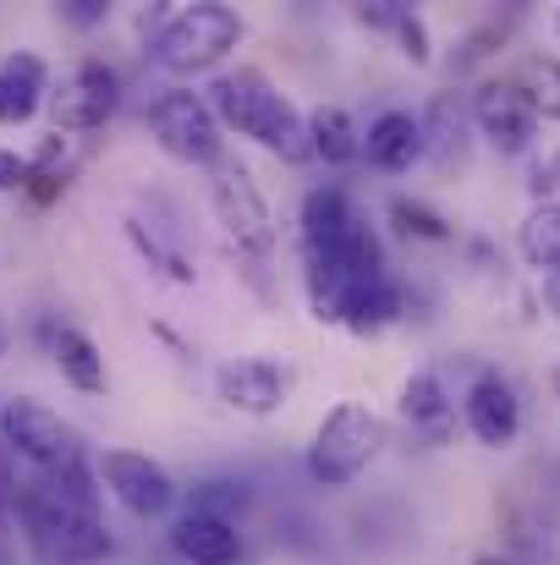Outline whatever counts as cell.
<instances>
[{
  "instance_id": "2e32d148",
  "label": "cell",
  "mask_w": 560,
  "mask_h": 565,
  "mask_svg": "<svg viewBox=\"0 0 560 565\" xmlns=\"http://www.w3.org/2000/svg\"><path fill=\"white\" fill-rule=\"evenodd\" d=\"M401 423L423 439V445H445L451 428H456V401H451V384L440 369H412L401 384Z\"/></svg>"
},
{
  "instance_id": "7a4b0ae2",
  "label": "cell",
  "mask_w": 560,
  "mask_h": 565,
  "mask_svg": "<svg viewBox=\"0 0 560 565\" xmlns=\"http://www.w3.org/2000/svg\"><path fill=\"white\" fill-rule=\"evenodd\" d=\"M297 225H303V258L314 253L341 280H384V242L373 231L369 209L341 182H319L303 192Z\"/></svg>"
},
{
  "instance_id": "52a82bcc",
  "label": "cell",
  "mask_w": 560,
  "mask_h": 565,
  "mask_svg": "<svg viewBox=\"0 0 560 565\" xmlns=\"http://www.w3.org/2000/svg\"><path fill=\"white\" fill-rule=\"evenodd\" d=\"M149 132L160 143V154H171L177 166H198V171H214L231 149H225V132L209 110V99L198 88H160L149 99Z\"/></svg>"
},
{
  "instance_id": "ffe728a7",
  "label": "cell",
  "mask_w": 560,
  "mask_h": 565,
  "mask_svg": "<svg viewBox=\"0 0 560 565\" xmlns=\"http://www.w3.org/2000/svg\"><path fill=\"white\" fill-rule=\"evenodd\" d=\"M517 247L533 269H560V198L556 203H533L528 220L517 225Z\"/></svg>"
},
{
  "instance_id": "e0dca14e",
  "label": "cell",
  "mask_w": 560,
  "mask_h": 565,
  "mask_svg": "<svg viewBox=\"0 0 560 565\" xmlns=\"http://www.w3.org/2000/svg\"><path fill=\"white\" fill-rule=\"evenodd\" d=\"M50 94V66L33 50H11L0 61V127H28Z\"/></svg>"
},
{
  "instance_id": "5bb4252c",
  "label": "cell",
  "mask_w": 560,
  "mask_h": 565,
  "mask_svg": "<svg viewBox=\"0 0 560 565\" xmlns=\"http://www.w3.org/2000/svg\"><path fill=\"white\" fill-rule=\"evenodd\" d=\"M423 160H429V127H423L418 110L390 105L363 127V166L379 177H406Z\"/></svg>"
},
{
  "instance_id": "cb8c5ba5",
  "label": "cell",
  "mask_w": 560,
  "mask_h": 565,
  "mask_svg": "<svg viewBox=\"0 0 560 565\" xmlns=\"http://www.w3.org/2000/svg\"><path fill=\"white\" fill-rule=\"evenodd\" d=\"M539 110V121H560V61L556 55H533L528 61V77H517Z\"/></svg>"
},
{
  "instance_id": "f1b7e54d",
  "label": "cell",
  "mask_w": 560,
  "mask_h": 565,
  "mask_svg": "<svg viewBox=\"0 0 560 565\" xmlns=\"http://www.w3.org/2000/svg\"><path fill=\"white\" fill-rule=\"evenodd\" d=\"M61 17H66L72 28H94V22H105V17H110V6H105V0H66V6H61Z\"/></svg>"
},
{
  "instance_id": "9a60e30c",
  "label": "cell",
  "mask_w": 560,
  "mask_h": 565,
  "mask_svg": "<svg viewBox=\"0 0 560 565\" xmlns=\"http://www.w3.org/2000/svg\"><path fill=\"white\" fill-rule=\"evenodd\" d=\"M166 544H171V555L182 565H242L247 561L242 522H220V516H198V511H177L171 516Z\"/></svg>"
},
{
  "instance_id": "7402d4cb",
  "label": "cell",
  "mask_w": 560,
  "mask_h": 565,
  "mask_svg": "<svg viewBox=\"0 0 560 565\" xmlns=\"http://www.w3.org/2000/svg\"><path fill=\"white\" fill-rule=\"evenodd\" d=\"M127 236H133V247L149 258V269H160V275L177 280V286H192V264H187V253L160 231V225H155V220H149V225H144V220H127Z\"/></svg>"
},
{
  "instance_id": "9c48e42d",
  "label": "cell",
  "mask_w": 560,
  "mask_h": 565,
  "mask_svg": "<svg viewBox=\"0 0 560 565\" xmlns=\"http://www.w3.org/2000/svg\"><path fill=\"white\" fill-rule=\"evenodd\" d=\"M0 439H6V450H17V456L33 461L39 472H55L61 461L83 456L72 423H66L55 406L33 401V395H11V401H0Z\"/></svg>"
},
{
  "instance_id": "8fae6325",
  "label": "cell",
  "mask_w": 560,
  "mask_h": 565,
  "mask_svg": "<svg viewBox=\"0 0 560 565\" xmlns=\"http://www.w3.org/2000/svg\"><path fill=\"white\" fill-rule=\"evenodd\" d=\"M116 105H121V72H116L110 61H99V55H83V61L66 72L61 94H55V132H61V138L99 132V127L116 116Z\"/></svg>"
},
{
  "instance_id": "8992f818",
  "label": "cell",
  "mask_w": 560,
  "mask_h": 565,
  "mask_svg": "<svg viewBox=\"0 0 560 565\" xmlns=\"http://www.w3.org/2000/svg\"><path fill=\"white\" fill-rule=\"evenodd\" d=\"M209 209H214L220 231L231 236L236 258L264 264V258L275 253V214H270V198H264L258 177H253L236 154H225V160L209 171Z\"/></svg>"
},
{
  "instance_id": "5b68a950",
  "label": "cell",
  "mask_w": 560,
  "mask_h": 565,
  "mask_svg": "<svg viewBox=\"0 0 560 565\" xmlns=\"http://www.w3.org/2000/svg\"><path fill=\"white\" fill-rule=\"evenodd\" d=\"M17 516H22L28 544L55 565H105L110 550H116L110 527H105L94 511L61 505L44 483H28V489L17 494Z\"/></svg>"
},
{
  "instance_id": "836d02e7",
  "label": "cell",
  "mask_w": 560,
  "mask_h": 565,
  "mask_svg": "<svg viewBox=\"0 0 560 565\" xmlns=\"http://www.w3.org/2000/svg\"><path fill=\"white\" fill-rule=\"evenodd\" d=\"M0 341H6V335H0Z\"/></svg>"
},
{
  "instance_id": "d6a6232c",
  "label": "cell",
  "mask_w": 560,
  "mask_h": 565,
  "mask_svg": "<svg viewBox=\"0 0 560 565\" xmlns=\"http://www.w3.org/2000/svg\"><path fill=\"white\" fill-rule=\"evenodd\" d=\"M556 39H560V11H556Z\"/></svg>"
},
{
  "instance_id": "d6986e66",
  "label": "cell",
  "mask_w": 560,
  "mask_h": 565,
  "mask_svg": "<svg viewBox=\"0 0 560 565\" xmlns=\"http://www.w3.org/2000/svg\"><path fill=\"white\" fill-rule=\"evenodd\" d=\"M308 143H314V160L330 166V171L363 166V127H358L352 110H341V105H319V110L308 116Z\"/></svg>"
},
{
  "instance_id": "603a6c76",
  "label": "cell",
  "mask_w": 560,
  "mask_h": 565,
  "mask_svg": "<svg viewBox=\"0 0 560 565\" xmlns=\"http://www.w3.org/2000/svg\"><path fill=\"white\" fill-rule=\"evenodd\" d=\"M390 220H395V231H401L406 242H451V236H456L451 220H445L440 209H429L423 198H390Z\"/></svg>"
},
{
  "instance_id": "f546056e",
  "label": "cell",
  "mask_w": 560,
  "mask_h": 565,
  "mask_svg": "<svg viewBox=\"0 0 560 565\" xmlns=\"http://www.w3.org/2000/svg\"><path fill=\"white\" fill-rule=\"evenodd\" d=\"M545 291H550V302L560 308V269H550V275H545Z\"/></svg>"
},
{
  "instance_id": "3957f363",
  "label": "cell",
  "mask_w": 560,
  "mask_h": 565,
  "mask_svg": "<svg viewBox=\"0 0 560 565\" xmlns=\"http://www.w3.org/2000/svg\"><path fill=\"white\" fill-rule=\"evenodd\" d=\"M242 39H247L242 11H231V6H220V0L177 6V11L155 28V39H149V66L166 72V77H177V83H187V77L220 72V66L236 55Z\"/></svg>"
},
{
  "instance_id": "4dcf8cb0",
  "label": "cell",
  "mask_w": 560,
  "mask_h": 565,
  "mask_svg": "<svg viewBox=\"0 0 560 565\" xmlns=\"http://www.w3.org/2000/svg\"><path fill=\"white\" fill-rule=\"evenodd\" d=\"M473 565H506V561H500V555H478Z\"/></svg>"
},
{
  "instance_id": "44dd1931",
  "label": "cell",
  "mask_w": 560,
  "mask_h": 565,
  "mask_svg": "<svg viewBox=\"0 0 560 565\" xmlns=\"http://www.w3.org/2000/svg\"><path fill=\"white\" fill-rule=\"evenodd\" d=\"M253 505V483L247 478H198L187 494V511L198 516H220V522H242V511Z\"/></svg>"
},
{
  "instance_id": "83f0119b",
  "label": "cell",
  "mask_w": 560,
  "mask_h": 565,
  "mask_svg": "<svg viewBox=\"0 0 560 565\" xmlns=\"http://www.w3.org/2000/svg\"><path fill=\"white\" fill-rule=\"evenodd\" d=\"M33 182V166H28V154H17V149H0V192H22Z\"/></svg>"
},
{
  "instance_id": "4316f807",
  "label": "cell",
  "mask_w": 560,
  "mask_h": 565,
  "mask_svg": "<svg viewBox=\"0 0 560 565\" xmlns=\"http://www.w3.org/2000/svg\"><path fill=\"white\" fill-rule=\"evenodd\" d=\"M500 39H506V22H484L478 33H467V39H462V55L451 61V72H467L473 61H484V55H489L484 44H500Z\"/></svg>"
},
{
  "instance_id": "30bf717a",
  "label": "cell",
  "mask_w": 560,
  "mask_h": 565,
  "mask_svg": "<svg viewBox=\"0 0 560 565\" xmlns=\"http://www.w3.org/2000/svg\"><path fill=\"white\" fill-rule=\"evenodd\" d=\"M473 127L495 154H533L539 143V110L517 77H489L473 94Z\"/></svg>"
},
{
  "instance_id": "d4e9b609",
  "label": "cell",
  "mask_w": 560,
  "mask_h": 565,
  "mask_svg": "<svg viewBox=\"0 0 560 565\" xmlns=\"http://www.w3.org/2000/svg\"><path fill=\"white\" fill-rule=\"evenodd\" d=\"M390 33H395V44H401V55H406L412 66H429V61H434V44H429V22H423L418 11L395 6V22H390Z\"/></svg>"
},
{
  "instance_id": "1f68e13d",
  "label": "cell",
  "mask_w": 560,
  "mask_h": 565,
  "mask_svg": "<svg viewBox=\"0 0 560 565\" xmlns=\"http://www.w3.org/2000/svg\"><path fill=\"white\" fill-rule=\"evenodd\" d=\"M550 384H556V390H560V369H556V374H550Z\"/></svg>"
},
{
  "instance_id": "7c38bea8",
  "label": "cell",
  "mask_w": 560,
  "mask_h": 565,
  "mask_svg": "<svg viewBox=\"0 0 560 565\" xmlns=\"http://www.w3.org/2000/svg\"><path fill=\"white\" fill-rule=\"evenodd\" d=\"M462 428L484 450H511L517 434H522V395H517V384L506 374H495V369H484L462 390Z\"/></svg>"
},
{
  "instance_id": "4fadbf2b",
  "label": "cell",
  "mask_w": 560,
  "mask_h": 565,
  "mask_svg": "<svg viewBox=\"0 0 560 565\" xmlns=\"http://www.w3.org/2000/svg\"><path fill=\"white\" fill-rule=\"evenodd\" d=\"M214 390L231 412L242 417H275L286 406V390H292V369L275 363V358H225L214 369Z\"/></svg>"
},
{
  "instance_id": "ba28073f",
  "label": "cell",
  "mask_w": 560,
  "mask_h": 565,
  "mask_svg": "<svg viewBox=\"0 0 560 565\" xmlns=\"http://www.w3.org/2000/svg\"><path fill=\"white\" fill-rule=\"evenodd\" d=\"M94 472H99V489L138 522H160L177 511L182 489L177 478L166 472V461H155L149 450H127V445H105L94 456Z\"/></svg>"
},
{
  "instance_id": "6da1fadb",
  "label": "cell",
  "mask_w": 560,
  "mask_h": 565,
  "mask_svg": "<svg viewBox=\"0 0 560 565\" xmlns=\"http://www.w3.org/2000/svg\"><path fill=\"white\" fill-rule=\"evenodd\" d=\"M214 121L225 138H242L264 154H275L281 166H308L314 143H308V116L292 105V94H281L258 66H231L214 72V83L203 88Z\"/></svg>"
},
{
  "instance_id": "ac0fdd59",
  "label": "cell",
  "mask_w": 560,
  "mask_h": 565,
  "mask_svg": "<svg viewBox=\"0 0 560 565\" xmlns=\"http://www.w3.org/2000/svg\"><path fill=\"white\" fill-rule=\"evenodd\" d=\"M50 363H55V374L66 379L72 390H83V395H105V358H99V347H94V335H83L77 324H61V330H50Z\"/></svg>"
},
{
  "instance_id": "277c9868",
  "label": "cell",
  "mask_w": 560,
  "mask_h": 565,
  "mask_svg": "<svg viewBox=\"0 0 560 565\" xmlns=\"http://www.w3.org/2000/svg\"><path fill=\"white\" fill-rule=\"evenodd\" d=\"M384 445H390V423L373 406H363V401H336L319 417L303 467H308V478L319 489H352L358 478H369V467L384 456Z\"/></svg>"
},
{
  "instance_id": "484cf974",
  "label": "cell",
  "mask_w": 560,
  "mask_h": 565,
  "mask_svg": "<svg viewBox=\"0 0 560 565\" xmlns=\"http://www.w3.org/2000/svg\"><path fill=\"white\" fill-rule=\"evenodd\" d=\"M528 188H533V198H539V203H556V192H560V149H545V154H533Z\"/></svg>"
}]
</instances>
